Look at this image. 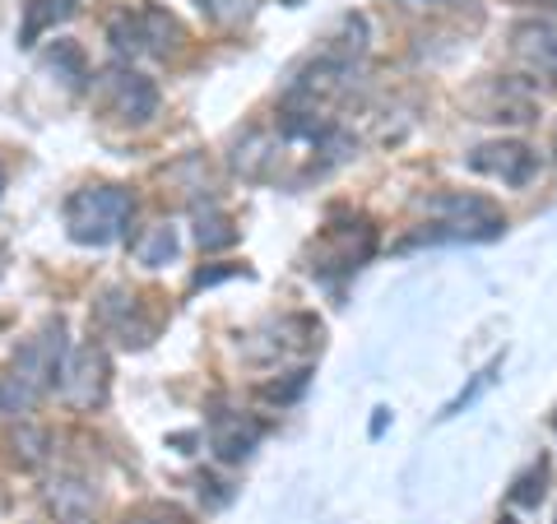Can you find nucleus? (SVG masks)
I'll return each mask as SVG.
<instances>
[{
  "label": "nucleus",
  "mask_w": 557,
  "mask_h": 524,
  "mask_svg": "<svg viewBox=\"0 0 557 524\" xmlns=\"http://www.w3.org/2000/svg\"><path fill=\"white\" fill-rule=\"evenodd\" d=\"M497 366H502V362H487V366H483V372L474 376V386H469V390H465V395H460V399H456V404H450V409H446L442 417H456V413H465L469 404H474V399H479V395H483L487 386H493V376H497Z\"/></svg>",
  "instance_id": "39448f33"
},
{
  "label": "nucleus",
  "mask_w": 557,
  "mask_h": 524,
  "mask_svg": "<svg viewBox=\"0 0 557 524\" xmlns=\"http://www.w3.org/2000/svg\"><path fill=\"white\" fill-rule=\"evenodd\" d=\"M423 209L437 214L442 223H437V233H418L413 241H487L507 228L502 214L483 196H432L423 200Z\"/></svg>",
  "instance_id": "f257e3e1"
},
{
  "label": "nucleus",
  "mask_w": 557,
  "mask_h": 524,
  "mask_svg": "<svg viewBox=\"0 0 557 524\" xmlns=\"http://www.w3.org/2000/svg\"><path fill=\"white\" fill-rule=\"evenodd\" d=\"M469 167L507 186H525L539 172V153L530 145H520V139H497V145H483L469 153Z\"/></svg>",
  "instance_id": "f03ea898"
},
{
  "label": "nucleus",
  "mask_w": 557,
  "mask_h": 524,
  "mask_svg": "<svg viewBox=\"0 0 557 524\" xmlns=\"http://www.w3.org/2000/svg\"><path fill=\"white\" fill-rule=\"evenodd\" d=\"M209 5H214V14H223V20H247L256 10V0H209Z\"/></svg>",
  "instance_id": "423d86ee"
},
{
  "label": "nucleus",
  "mask_w": 557,
  "mask_h": 524,
  "mask_svg": "<svg viewBox=\"0 0 557 524\" xmlns=\"http://www.w3.org/2000/svg\"><path fill=\"white\" fill-rule=\"evenodd\" d=\"M284 5H302V0H284Z\"/></svg>",
  "instance_id": "6e6552de"
},
{
  "label": "nucleus",
  "mask_w": 557,
  "mask_h": 524,
  "mask_svg": "<svg viewBox=\"0 0 557 524\" xmlns=\"http://www.w3.org/2000/svg\"><path fill=\"white\" fill-rule=\"evenodd\" d=\"M544 487H548V460H539L530 474L511 487V506H539L544 501Z\"/></svg>",
  "instance_id": "20e7f679"
},
{
  "label": "nucleus",
  "mask_w": 557,
  "mask_h": 524,
  "mask_svg": "<svg viewBox=\"0 0 557 524\" xmlns=\"http://www.w3.org/2000/svg\"><path fill=\"white\" fill-rule=\"evenodd\" d=\"M516 57L539 75H557V24H520Z\"/></svg>",
  "instance_id": "7ed1b4c3"
},
{
  "label": "nucleus",
  "mask_w": 557,
  "mask_h": 524,
  "mask_svg": "<svg viewBox=\"0 0 557 524\" xmlns=\"http://www.w3.org/2000/svg\"><path fill=\"white\" fill-rule=\"evenodd\" d=\"M525 5H539V10H557V0H525Z\"/></svg>",
  "instance_id": "0eeeda50"
},
{
  "label": "nucleus",
  "mask_w": 557,
  "mask_h": 524,
  "mask_svg": "<svg viewBox=\"0 0 557 524\" xmlns=\"http://www.w3.org/2000/svg\"><path fill=\"white\" fill-rule=\"evenodd\" d=\"M502 524H516V520H502Z\"/></svg>",
  "instance_id": "1a4fd4ad"
}]
</instances>
